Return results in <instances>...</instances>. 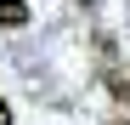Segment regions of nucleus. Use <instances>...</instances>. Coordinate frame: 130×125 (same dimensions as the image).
I'll use <instances>...</instances> for the list:
<instances>
[{
  "label": "nucleus",
  "instance_id": "7ed1b4c3",
  "mask_svg": "<svg viewBox=\"0 0 130 125\" xmlns=\"http://www.w3.org/2000/svg\"><path fill=\"white\" fill-rule=\"evenodd\" d=\"M0 125H11V102H0Z\"/></svg>",
  "mask_w": 130,
  "mask_h": 125
},
{
  "label": "nucleus",
  "instance_id": "f257e3e1",
  "mask_svg": "<svg viewBox=\"0 0 130 125\" xmlns=\"http://www.w3.org/2000/svg\"><path fill=\"white\" fill-rule=\"evenodd\" d=\"M28 0H0V29H6V34H17V29H28Z\"/></svg>",
  "mask_w": 130,
  "mask_h": 125
},
{
  "label": "nucleus",
  "instance_id": "20e7f679",
  "mask_svg": "<svg viewBox=\"0 0 130 125\" xmlns=\"http://www.w3.org/2000/svg\"><path fill=\"white\" fill-rule=\"evenodd\" d=\"M113 125H130V119H113Z\"/></svg>",
  "mask_w": 130,
  "mask_h": 125
},
{
  "label": "nucleus",
  "instance_id": "f03ea898",
  "mask_svg": "<svg viewBox=\"0 0 130 125\" xmlns=\"http://www.w3.org/2000/svg\"><path fill=\"white\" fill-rule=\"evenodd\" d=\"M102 85H107V97H113V102H130V80H124L119 68H102Z\"/></svg>",
  "mask_w": 130,
  "mask_h": 125
}]
</instances>
